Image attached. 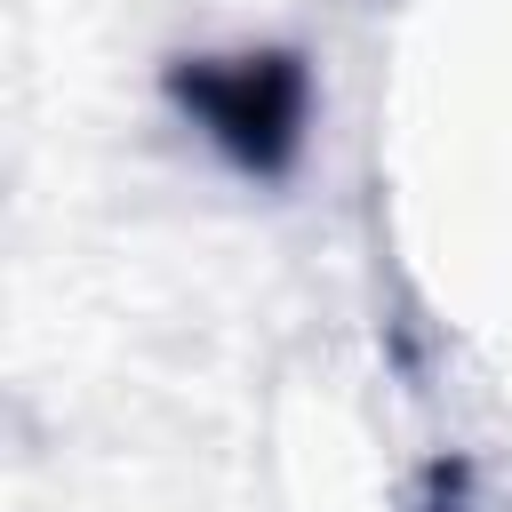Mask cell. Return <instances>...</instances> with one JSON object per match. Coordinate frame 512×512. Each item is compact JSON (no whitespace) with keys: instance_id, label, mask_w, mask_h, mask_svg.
I'll return each instance as SVG.
<instances>
[{"instance_id":"1","label":"cell","mask_w":512,"mask_h":512,"mask_svg":"<svg viewBox=\"0 0 512 512\" xmlns=\"http://www.w3.org/2000/svg\"><path fill=\"white\" fill-rule=\"evenodd\" d=\"M176 96L240 168H280L304 136V64L280 48L200 56L192 72H176Z\"/></svg>"}]
</instances>
